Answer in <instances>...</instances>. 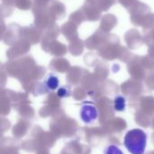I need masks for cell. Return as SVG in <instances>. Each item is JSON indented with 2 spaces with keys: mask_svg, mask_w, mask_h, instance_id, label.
I'll return each mask as SVG.
<instances>
[{
  "mask_svg": "<svg viewBox=\"0 0 154 154\" xmlns=\"http://www.w3.org/2000/svg\"><path fill=\"white\" fill-rule=\"evenodd\" d=\"M125 146L132 154H143L147 144V134L142 129H133L125 136Z\"/></svg>",
  "mask_w": 154,
  "mask_h": 154,
  "instance_id": "1",
  "label": "cell"
},
{
  "mask_svg": "<svg viewBox=\"0 0 154 154\" xmlns=\"http://www.w3.org/2000/svg\"><path fill=\"white\" fill-rule=\"evenodd\" d=\"M98 116L97 108L90 102H85L81 106L80 109V118L85 124H91L96 121Z\"/></svg>",
  "mask_w": 154,
  "mask_h": 154,
  "instance_id": "2",
  "label": "cell"
},
{
  "mask_svg": "<svg viewBox=\"0 0 154 154\" xmlns=\"http://www.w3.org/2000/svg\"><path fill=\"white\" fill-rule=\"evenodd\" d=\"M44 85L49 90L53 91L59 88L60 81H59V79L54 74H49L44 80Z\"/></svg>",
  "mask_w": 154,
  "mask_h": 154,
  "instance_id": "3",
  "label": "cell"
},
{
  "mask_svg": "<svg viewBox=\"0 0 154 154\" xmlns=\"http://www.w3.org/2000/svg\"><path fill=\"white\" fill-rule=\"evenodd\" d=\"M125 98L123 96H117L114 99V108L117 112L125 111Z\"/></svg>",
  "mask_w": 154,
  "mask_h": 154,
  "instance_id": "4",
  "label": "cell"
},
{
  "mask_svg": "<svg viewBox=\"0 0 154 154\" xmlns=\"http://www.w3.org/2000/svg\"><path fill=\"white\" fill-rule=\"evenodd\" d=\"M104 154H124V152L116 145H109L104 150Z\"/></svg>",
  "mask_w": 154,
  "mask_h": 154,
  "instance_id": "5",
  "label": "cell"
},
{
  "mask_svg": "<svg viewBox=\"0 0 154 154\" xmlns=\"http://www.w3.org/2000/svg\"><path fill=\"white\" fill-rule=\"evenodd\" d=\"M57 95H58V97H60V98H62V97H69V90L67 88H65V87H60V88H59L58 90H57Z\"/></svg>",
  "mask_w": 154,
  "mask_h": 154,
  "instance_id": "6",
  "label": "cell"
}]
</instances>
